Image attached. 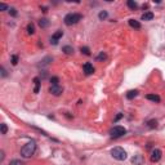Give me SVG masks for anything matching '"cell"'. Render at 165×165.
Masks as SVG:
<instances>
[{"label":"cell","instance_id":"cell-21","mask_svg":"<svg viewBox=\"0 0 165 165\" xmlns=\"http://www.w3.org/2000/svg\"><path fill=\"white\" fill-rule=\"evenodd\" d=\"M80 50H81V53L82 54H85V56H90V49L88 46H81L80 48Z\"/></svg>","mask_w":165,"mask_h":165},{"label":"cell","instance_id":"cell-24","mask_svg":"<svg viewBox=\"0 0 165 165\" xmlns=\"http://www.w3.org/2000/svg\"><path fill=\"white\" fill-rule=\"evenodd\" d=\"M9 14H10L12 17H16L17 14H18V12H17L16 8H9Z\"/></svg>","mask_w":165,"mask_h":165},{"label":"cell","instance_id":"cell-15","mask_svg":"<svg viewBox=\"0 0 165 165\" xmlns=\"http://www.w3.org/2000/svg\"><path fill=\"white\" fill-rule=\"evenodd\" d=\"M49 21H48L46 18H41L40 21H39V26H40V27L41 28H46L48 27V26H49Z\"/></svg>","mask_w":165,"mask_h":165},{"label":"cell","instance_id":"cell-14","mask_svg":"<svg viewBox=\"0 0 165 165\" xmlns=\"http://www.w3.org/2000/svg\"><path fill=\"white\" fill-rule=\"evenodd\" d=\"M34 84H35L34 93H39V90H40V79H39V77H35V79H34Z\"/></svg>","mask_w":165,"mask_h":165},{"label":"cell","instance_id":"cell-6","mask_svg":"<svg viewBox=\"0 0 165 165\" xmlns=\"http://www.w3.org/2000/svg\"><path fill=\"white\" fill-rule=\"evenodd\" d=\"M161 155H163V152H161V150H159V148H155L152 152H151V161L152 163H158L160 159H161Z\"/></svg>","mask_w":165,"mask_h":165},{"label":"cell","instance_id":"cell-1","mask_svg":"<svg viewBox=\"0 0 165 165\" xmlns=\"http://www.w3.org/2000/svg\"><path fill=\"white\" fill-rule=\"evenodd\" d=\"M35 151H36V142L35 141H30L28 143H26L22 148H21V155H22L23 158L28 159V158H31V156L35 154Z\"/></svg>","mask_w":165,"mask_h":165},{"label":"cell","instance_id":"cell-11","mask_svg":"<svg viewBox=\"0 0 165 165\" xmlns=\"http://www.w3.org/2000/svg\"><path fill=\"white\" fill-rule=\"evenodd\" d=\"M142 21H151L154 18V13L152 12H146V13H143L142 14Z\"/></svg>","mask_w":165,"mask_h":165},{"label":"cell","instance_id":"cell-13","mask_svg":"<svg viewBox=\"0 0 165 165\" xmlns=\"http://www.w3.org/2000/svg\"><path fill=\"white\" fill-rule=\"evenodd\" d=\"M127 5L130 10H136L137 8H138V4L136 2H133V0H128V3H127Z\"/></svg>","mask_w":165,"mask_h":165},{"label":"cell","instance_id":"cell-20","mask_svg":"<svg viewBox=\"0 0 165 165\" xmlns=\"http://www.w3.org/2000/svg\"><path fill=\"white\" fill-rule=\"evenodd\" d=\"M147 127L151 128V129L156 128V127H158V120H150L148 123H147Z\"/></svg>","mask_w":165,"mask_h":165},{"label":"cell","instance_id":"cell-4","mask_svg":"<svg viewBox=\"0 0 165 165\" xmlns=\"http://www.w3.org/2000/svg\"><path fill=\"white\" fill-rule=\"evenodd\" d=\"M125 133H127V129L124 127H120V125H116V127H114L110 130V136L112 138H120L125 136Z\"/></svg>","mask_w":165,"mask_h":165},{"label":"cell","instance_id":"cell-19","mask_svg":"<svg viewBox=\"0 0 165 165\" xmlns=\"http://www.w3.org/2000/svg\"><path fill=\"white\" fill-rule=\"evenodd\" d=\"M107 16H108V13L106 10H102V12H99V14H98V18L103 21V20H106L107 18Z\"/></svg>","mask_w":165,"mask_h":165},{"label":"cell","instance_id":"cell-17","mask_svg":"<svg viewBox=\"0 0 165 165\" xmlns=\"http://www.w3.org/2000/svg\"><path fill=\"white\" fill-rule=\"evenodd\" d=\"M62 52H63L64 54H72V53H74V48L70 46V45H64V46L62 48Z\"/></svg>","mask_w":165,"mask_h":165},{"label":"cell","instance_id":"cell-7","mask_svg":"<svg viewBox=\"0 0 165 165\" xmlns=\"http://www.w3.org/2000/svg\"><path fill=\"white\" fill-rule=\"evenodd\" d=\"M62 36H63V31H61V30H58V31H57V32H54V35L52 36V39H50V43H52V44H53V45H56V44H57V43H58V40H59V39L62 38Z\"/></svg>","mask_w":165,"mask_h":165},{"label":"cell","instance_id":"cell-3","mask_svg":"<svg viewBox=\"0 0 165 165\" xmlns=\"http://www.w3.org/2000/svg\"><path fill=\"white\" fill-rule=\"evenodd\" d=\"M82 16L80 13H68V14L64 17V25L67 26H72V25H76L79 21H81Z\"/></svg>","mask_w":165,"mask_h":165},{"label":"cell","instance_id":"cell-18","mask_svg":"<svg viewBox=\"0 0 165 165\" xmlns=\"http://www.w3.org/2000/svg\"><path fill=\"white\" fill-rule=\"evenodd\" d=\"M34 32H35V26H34V23H28L27 25V34L28 35H32Z\"/></svg>","mask_w":165,"mask_h":165},{"label":"cell","instance_id":"cell-2","mask_svg":"<svg viewBox=\"0 0 165 165\" xmlns=\"http://www.w3.org/2000/svg\"><path fill=\"white\" fill-rule=\"evenodd\" d=\"M111 156L115 160H118V161H124L128 155H127V151L123 147H115V148L111 150Z\"/></svg>","mask_w":165,"mask_h":165},{"label":"cell","instance_id":"cell-9","mask_svg":"<svg viewBox=\"0 0 165 165\" xmlns=\"http://www.w3.org/2000/svg\"><path fill=\"white\" fill-rule=\"evenodd\" d=\"M145 163V158L142 155H134L132 159V164L133 165H142Z\"/></svg>","mask_w":165,"mask_h":165},{"label":"cell","instance_id":"cell-22","mask_svg":"<svg viewBox=\"0 0 165 165\" xmlns=\"http://www.w3.org/2000/svg\"><path fill=\"white\" fill-rule=\"evenodd\" d=\"M106 58H107L106 53H103V52H101V53H99V54L97 56V58H95V59H97V61H105Z\"/></svg>","mask_w":165,"mask_h":165},{"label":"cell","instance_id":"cell-16","mask_svg":"<svg viewBox=\"0 0 165 165\" xmlns=\"http://www.w3.org/2000/svg\"><path fill=\"white\" fill-rule=\"evenodd\" d=\"M137 95H138V90H136V89H134V90H129V92L127 93V98L128 99H133V98H136Z\"/></svg>","mask_w":165,"mask_h":165},{"label":"cell","instance_id":"cell-26","mask_svg":"<svg viewBox=\"0 0 165 165\" xmlns=\"http://www.w3.org/2000/svg\"><path fill=\"white\" fill-rule=\"evenodd\" d=\"M18 63V56H12V64H16Z\"/></svg>","mask_w":165,"mask_h":165},{"label":"cell","instance_id":"cell-23","mask_svg":"<svg viewBox=\"0 0 165 165\" xmlns=\"http://www.w3.org/2000/svg\"><path fill=\"white\" fill-rule=\"evenodd\" d=\"M50 82H52V85H58L59 79L57 76H53V77H50Z\"/></svg>","mask_w":165,"mask_h":165},{"label":"cell","instance_id":"cell-25","mask_svg":"<svg viewBox=\"0 0 165 165\" xmlns=\"http://www.w3.org/2000/svg\"><path fill=\"white\" fill-rule=\"evenodd\" d=\"M9 165H25V164L21 161V160H12Z\"/></svg>","mask_w":165,"mask_h":165},{"label":"cell","instance_id":"cell-29","mask_svg":"<svg viewBox=\"0 0 165 165\" xmlns=\"http://www.w3.org/2000/svg\"><path fill=\"white\" fill-rule=\"evenodd\" d=\"M2 75L3 76H7V72H5V68H4V67H2Z\"/></svg>","mask_w":165,"mask_h":165},{"label":"cell","instance_id":"cell-12","mask_svg":"<svg viewBox=\"0 0 165 165\" xmlns=\"http://www.w3.org/2000/svg\"><path fill=\"white\" fill-rule=\"evenodd\" d=\"M128 22H129V26H130V27L137 28V30H140V28H141V23L138 22V21H136V20H129Z\"/></svg>","mask_w":165,"mask_h":165},{"label":"cell","instance_id":"cell-5","mask_svg":"<svg viewBox=\"0 0 165 165\" xmlns=\"http://www.w3.org/2000/svg\"><path fill=\"white\" fill-rule=\"evenodd\" d=\"M62 92H63V88L62 86H59V85H50V88H49V93L56 95V97L61 95Z\"/></svg>","mask_w":165,"mask_h":165},{"label":"cell","instance_id":"cell-10","mask_svg":"<svg viewBox=\"0 0 165 165\" xmlns=\"http://www.w3.org/2000/svg\"><path fill=\"white\" fill-rule=\"evenodd\" d=\"M146 98L148 99V101L155 102V103H159V102H160V97H159L158 94H147Z\"/></svg>","mask_w":165,"mask_h":165},{"label":"cell","instance_id":"cell-27","mask_svg":"<svg viewBox=\"0 0 165 165\" xmlns=\"http://www.w3.org/2000/svg\"><path fill=\"white\" fill-rule=\"evenodd\" d=\"M7 132H8L7 125L5 124H2V134H7Z\"/></svg>","mask_w":165,"mask_h":165},{"label":"cell","instance_id":"cell-30","mask_svg":"<svg viewBox=\"0 0 165 165\" xmlns=\"http://www.w3.org/2000/svg\"><path fill=\"white\" fill-rule=\"evenodd\" d=\"M121 118H123V115H121V114H119L118 116H116V118H115V121H118V120H120Z\"/></svg>","mask_w":165,"mask_h":165},{"label":"cell","instance_id":"cell-8","mask_svg":"<svg viewBox=\"0 0 165 165\" xmlns=\"http://www.w3.org/2000/svg\"><path fill=\"white\" fill-rule=\"evenodd\" d=\"M82 70H84L85 75H92V74H94V67H93V64L89 63V62H86L84 66H82Z\"/></svg>","mask_w":165,"mask_h":165},{"label":"cell","instance_id":"cell-28","mask_svg":"<svg viewBox=\"0 0 165 165\" xmlns=\"http://www.w3.org/2000/svg\"><path fill=\"white\" fill-rule=\"evenodd\" d=\"M8 9V7H7V4H4V3H2L0 4V10H7ZM9 10V9H8Z\"/></svg>","mask_w":165,"mask_h":165}]
</instances>
